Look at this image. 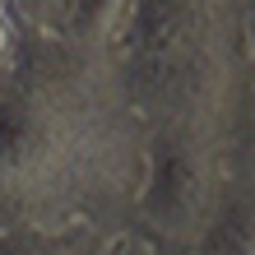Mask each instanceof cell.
<instances>
[{
	"label": "cell",
	"instance_id": "obj_1",
	"mask_svg": "<svg viewBox=\"0 0 255 255\" xmlns=\"http://www.w3.org/2000/svg\"><path fill=\"white\" fill-rule=\"evenodd\" d=\"M144 153L148 126L107 56L23 28L19 61L0 74V232L70 228L102 204L134 209Z\"/></svg>",
	"mask_w": 255,
	"mask_h": 255
},
{
	"label": "cell",
	"instance_id": "obj_2",
	"mask_svg": "<svg viewBox=\"0 0 255 255\" xmlns=\"http://www.w3.org/2000/svg\"><path fill=\"white\" fill-rule=\"evenodd\" d=\"M242 139H214L200 130H148L144 186L134 200V242L153 255H195L209 237Z\"/></svg>",
	"mask_w": 255,
	"mask_h": 255
},
{
	"label": "cell",
	"instance_id": "obj_3",
	"mask_svg": "<svg viewBox=\"0 0 255 255\" xmlns=\"http://www.w3.org/2000/svg\"><path fill=\"white\" fill-rule=\"evenodd\" d=\"M195 255H255V130L237 148L223 209Z\"/></svg>",
	"mask_w": 255,
	"mask_h": 255
},
{
	"label": "cell",
	"instance_id": "obj_4",
	"mask_svg": "<svg viewBox=\"0 0 255 255\" xmlns=\"http://www.w3.org/2000/svg\"><path fill=\"white\" fill-rule=\"evenodd\" d=\"M130 9H134V0H74V19H70L65 42L107 56L116 47V37H121Z\"/></svg>",
	"mask_w": 255,
	"mask_h": 255
},
{
	"label": "cell",
	"instance_id": "obj_5",
	"mask_svg": "<svg viewBox=\"0 0 255 255\" xmlns=\"http://www.w3.org/2000/svg\"><path fill=\"white\" fill-rule=\"evenodd\" d=\"M9 14L42 37H65L74 19V0H9Z\"/></svg>",
	"mask_w": 255,
	"mask_h": 255
},
{
	"label": "cell",
	"instance_id": "obj_6",
	"mask_svg": "<svg viewBox=\"0 0 255 255\" xmlns=\"http://www.w3.org/2000/svg\"><path fill=\"white\" fill-rule=\"evenodd\" d=\"M19 51H23V28H19V19H14V14H0V74L19 61Z\"/></svg>",
	"mask_w": 255,
	"mask_h": 255
},
{
	"label": "cell",
	"instance_id": "obj_7",
	"mask_svg": "<svg viewBox=\"0 0 255 255\" xmlns=\"http://www.w3.org/2000/svg\"><path fill=\"white\" fill-rule=\"evenodd\" d=\"M102 255H139V246H134V242H112Z\"/></svg>",
	"mask_w": 255,
	"mask_h": 255
},
{
	"label": "cell",
	"instance_id": "obj_8",
	"mask_svg": "<svg viewBox=\"0 0 255 255\" xmlns=\"http://www.w3.org/2000/svg\"><path fill=\"white\" fill-rule=\"evenodd\" d=\"M0 14H9V0H0Z\"/></svg>",
	"mask_w": 255,
	"mask_h": 255
},
{
	"label": "cell",
	"instance_id": "obj_9",
	"mask_svg": "<svg viewBox=\"0 0 255 255\" xmlns=\"http://www.w3.org/2000/svg\"><path fill=\"white\" fill-rule=\"evenodd\" d=\"M139 255H153V251H144V246H139Z\"/></svg>",
	"mask_w": 255,
	"mask_h": 255
},
{
	"label": "cell",
	"instance_id": "obj_10",
	"mask_svg": "<svg viewBox=\"0 0 255 255\" xmlns=\"http://www.w3.org/2000/svg\"><path fill=\"white\" fill-rule=\"evenodd\" d=\"M251 121H255V116H251Z\"/></svg>",
	"mask_w": 255,
	"mask_h": 255
}]
</instances>
